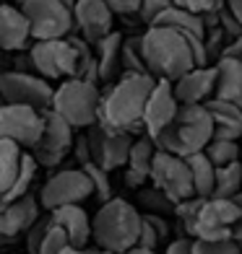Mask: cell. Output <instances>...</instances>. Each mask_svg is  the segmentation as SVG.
Returning a JSON list of instances; mask_svg holds the SVG:
<instances>
[{"mask_svg": "<svg viewBox=\"0 0 242 254\" xmlns=\"http://www.w3.org/2000/svg\"><path fill=\"white\" fill-rule=\"evenodd\" d=\"M99 99H102V94H99L97 83L73 75V78H63V83L55 88L50 109L63 114L76 130H86L89 125L97 122Z\"/></svg>", "mask_w": 242, "mask_h": 254, "instance_id": "5", "label": "cell"}, {"mask_svg": "<svg viewBox=\"0 0 242 254\" xmlns=\"http://www.w3.org/2000/svg\"><path fill=\"white\" fill-rule=\"evenodd\" d=\"M44 130V109L26 107V104H8L0 109V137L16 140L18 145L31 148L37 145Z\"/></svg>", "mask_w": 242, "mask_h": 254, "instance_id": "13", "label": "cell"}, {"mask_svg": "<svg viewBox=\"0 0 242 254\" xmlns=\"http://www.w3.org/2000/svg\"><path fill=\"white\" fill-rule=\"evenodd\" d=\"M31 44V26L21 5H0V50L24 52Z\"/></svg>", "mask_w": 242, "mask_h": 254, "instance_id": "19", "label": "cell"}, {"mask_svg": "<svg viewBox=\"0 0 242 254\" xmlns=\"http://www.w3.org/2000/svg\"><path fill=\"white\" fill-rule=\"evenodd\" d=\"M227 8L237 16V21L242 24V0H227Z\"/></svg>", "mask_w": 242, "mask_h": 254, "instance_id": "50", "label": "cell"}, {"mask_svg": "<svg viewBox=\"0 0 242 254\" xmlns=\"http://www.w3.org/2000/svg\"><path fill=\"white\" fill-rule=\"evenodd\" d=\"M97 60H99V80L102 83H115L118 75L122 73L120 63V50H122V37L120 31H110L105 39H99L94 44Z\"/></svg>", "mask_w": 242, "mask_h": 254, "instance_id": "21", "label": "cell"}, {"mask_svg": "<svg viewBox=\"0 0 242 254\" xmlns=\"http://www.w3.org/2000/svg\"><path fill=\"white\" fill-rule=\"evenodd\" d=\"M151 184H156L159 190H164L175 202L195 194L188 158L169 153V151H161V148L156 151V156L151 161Z\"/></svg>", "mask_w": 242, "mask_h": 254, "instance_id": "11", "label": "cell"}, {"mask_svg": "<svg viewBox=\"0 0 242 254\" xmlns=\"http://www.w3.org/2000/svg\"><path fill=\"white\" fill-rule=\"evenodd\" d=\"M156 143H154V137L151 135H138L133 137V143H130V153H128V164L125 166H130V169H138V171H143V174L151 177V161L156 156Z\"/></svg>", "mask_w": 242, "mask_h": 254, "instance_id": "27", "label": "cell"}, {"mask_svg": "<svg viewBox=\"0 0 242 254\" xmlns=\"http://www.w3.org/2000/svg\"><path fill=\"white\" fill-rule=\"evenodd\" d=\"M97 254H118V252H112V249H105V247H99V249H94Z\"/></svg>", "mask_w": 242, "mask_h": 254, "instance_id": "53", "label": "cell"}, {"mask_svg": "<svg viewBox=\"0 0 242 254\" xmlns=\"http://www.w3.org/2000/svg\"><path fill=\"white\" fill-rule=\"evenodd\" d=\"M120 63H122V73H148V67H146V63H143L141 37H130V39H122V50H120Z\"/></svg>", "mask_w": 242, "mask_h": 254, "instance_id": "32", "label": "cell"}, {"mask_svg": "<svg viewBox=\"0 0 242 254\" xmlns=\"http://www.w3.org/2000/svg\"><path fill=\"white\" fill-rule=\"evenodd\" d=\"M161 241H164V236L159 234V228L148 221V218L143 215V223H141V234H138V247H146V249H156Z\"/></svg>", "mask_w": 242, "mask_h": 254, "instance_id": "41", "label": "cell"}, {"mask_svg": "<svg viewBox=\"0 0 242 254\" xmlns=\"http://www.w3.org/2000/svg\"><path fill=\"white\" fill-rule=\"evenodd\" d=\"M188 164H190L195 194H201V197H211V194H214V184H216V166H214V161L206 156L203 151H198V153L188 156Z\"/></svg>", "mask_w": 242, "mask_h": 254, "instance_id": "25", "label": "cell"}, {"mask_svg": "<svg viewBox=\"0 0 242 254\" xmlns=\"http://www.w3.org/2000/svg\"><path fill=\"white\" fill-rule=\"evenodd\" d=\"M0 96L8 104H26V107H37V109H50L55 88L39 73L5 70L0 73Z\"/></svg>", "mask_w": 242, "mask_h": 254, "instance_id": "10", "label": "cell"}, {"mask_svg": "<svg viewBox=\"0 0 242 254\" xmlns=\"http://www.w3.org/2000/svg\"><path fill=\"white\" fill-rule=\"evenodd\" d=\"M73 16H76V26L81 31V37L91 44H97L112 31L115 13L105 0H76Z\"/></svg>", "mask_w": 242, "mask_h": 254, "instance_id": "17", "label": "cell"}, {"mask_svg": "<svg viewBox=\"0 0 242 254\" xmlns=\"http://www.w3.org/2000/svg\"><path fill=\"white\" fill-rule=\"evenodd\" d=\"M60 254H97V252H91V249H86V247H84V249H81V247H65Z\"/></svg>", "mask_w": 242, "mask_h": 254, "instance_id": "51", "label": "cell"}, {"mask_svg": "<svg viewBox=\"0 0 242 254\" xmlns=\"http://www.w3.org/2000/svg\"><path fill=\"white\" fill-rule=\"evenodd\" d=\"M154 83H156V78L151 73H120V78L99 99L97 122L112 127V130L130 132V135L141 132L143 109H146V101H148Z\"/></svg>", "mask_w": 242, "mask_h": 254, "instance_id": "1", "label": "cell"}, {"mask_svg": "<svg viewBox=\"0 0 242 254\" xmlns=\"http://www.w3.org/2000/svg\"><path fill=\"white\" fill-rule=\"evenodd\" d=\"M159 26H175L182 34H195V37H206V21L201 13H193L188 8H180L172 3L164 13H159V18L154 21Z\"/></svg>", "mask_w": 242, "mask_h": 254, "instance_id": "24", "label": "cell"}, {"mask_svg": "<svg viewBox=\"0 0 242 254\" xmlns=\"http://www.w3.org/2000/svg\"><path fill=\"white\" fill-rule=\"evenodd\" d=\"M122 254H159V252H156V249H146V247H138V244H135V247H130L128 252H122Z\"/></svg>", "mask_w": 242, "mask_h": 254, "instance_id": "52", "label": "cell"}, {"mask_svg": "<svg viewBox=\"0 0 242 254\" xmlns=\"http://www.w3.org/2000/svg\"><path fill=\"white\" fill-rule=\"evenodd\" d=\"M175 5H180V8H188V10H193V13H214V10H219V8H224L227 5V0H172Z\"/></svg>", "mask_w": 242, "mask_h": 254, "instance_id": "40", "label": "cell"}, {"mask_svg": "<svg viewBox=\"0 0 242 254\" xmlns=\"http://www.w3.org/2000/svg\"><path fill=\"white\" fill-rule=\"evenodd\" d=\"M206 107H209L211 117H214V125H237L242 127V107H237L235 101H227V99H209L203 101Z\"/></svg>", "mask_w": 242, "mask_h": 254, "instance_id": "31", "label": "cell"}, {"mask_svg": "<svg viewBox=\"0 0 242 254\" xmlns=\"http://www.w3.org/2000/svg\"><path fill=\"white\" fill-rule=\"evenodd\" d=\"M143 63L154 78L177 80L182 73L195 67V55L188 42V34H182L175 26H148L141 37Z\"/></svg>", "mask_w": 242, "mask_h": 254, "instance_id": "2", "label": "cell"}, {"mask_svg": "<svg viewBox=\"0 0 242 254\" xmlns=\"http://www.w3.org/2000/svg\"><path fill=\"white\" fill-rule=\"evenodd\" d=\"M39 197L31 192L16 200L0 194V241H13L18 234H26V228L39 218Z\"/></svg>", "mask_w": 242, "mask_h": 254, "instance_id": "15", "label": "cell"}, {"mask_svg": "<svg viewBox=\"0 0 242 254\" xmlns=\"http://www.w3.org/2000/svg\"><path fill=\"white\" fill-rule=\"evenodd\" d=\"M164 254H193V236L175 239V241H172V244L167 247Z\"/></svg>", "mask_w": 242, "mask_h": 254, "instance_id": "47", "label": "cell"}, {"mask_svg": "<svg viewBox=\"0 0 242 254\" xmlns=\"http://www.w3.org/2000/svg\"><path fill=\"white\" fill-rule=\"evenodd\" d=\"M52 223H57L65 234H68V241L71 247H89L91 241V218L86 215L84 207H78V202L73 205H60L55 210H47Z\"/></svg>", "mask_w": 242, "mask_h": 254, "instance_id": "20", "label": "cell"}, {"mask_svg": "<svg viewBox=\"0 0 242 254\" xmlns=\"http://www.w3.org/2000/svg\"><path fill=\"white\" fill-rule=\"evenodd\" d=\"M151 182V177L143 174V171H138V169H130V166H125V187L128 190H141L143 184Z\"/></svg>", "mask_w": 242, "mask_h": 254, "instance_id": "45", "label": "cell"}, {"mask_svg": "<svg viewBox=\"0 0 242 254\" xmlns=\"http://www.w3.org/2000/svg\"><path fill=\"white\" fill-rule=\"evenodd\" d=\"M235 200H237V205H240V221H237V226H235V231H232V236H235L237 241H242V192L235 194Z\"/></svg>", "mask_w": 242, "mask_h": 254, "instance_id": "49", "label": "cell"}, {"mask_svg": "<svg viewBox=\"0 0 242 254\" xmlns=\"http://www.w3.org/2000/svg\"><path fill=\"white\" fill-rule=\"evenodd\" d=\"M227 31L222 26H214V29H206V37H203V44H206V55H209V63L216 65L219 60H222L224 55V47H227Z\"/></svg>", "mask_w": 242, "mask_h": 254, "instance_id": "36", "label": "cell"}, {"mask_svg": "<svg viewBox=\"0 0 242 254\" xmlns=\"http://www.w3.org/2000/svg\"><path fill=\"white\" fill-rule=\"evenodd\" d=\"M24 145H18L16 140L0 137V194H5L18 177L21 161H24Z\"/></svg>", "mask_w": 242, "mask_h": 254, "instance_id": "23", "label": "cell"}, {"mask_svg": "<svg viewBox=\"0 0 242 254\" xmlns=\"http://www.w3.org/2000/svg\"><path fill=\"white\" fill-rule=\"evenodd\" d=\"M203 153L214 161V166H227L232 161L242 158V145H240V140H219V137H211L209 145L203 148Z\"/></svg>", "mask_w": 242, "mask_h": 254, "instance_id": "30", "label": "cell"}, {"mask_svg": "<svg viewBox=\"0 0 242 254\" xmlns=\"http://www.w3.org/2000/svg\"><path fill=\"white\" fill-rule=\"evenodd\" d=\"M24 254H26V252H24Z\"/></svg>", "mask_w": 242, "mask_h": 254, "instance_id": "56", "label": "cell"}, {"mask_svg": "<svg viewBox=\"0 0 242 254\" xmlns=\"http://www.w3.org/2000/svg\"><path fill=\"white\" fill-rule=\"evenodd\" d=\"M37 171H39V161L34 158V153H24V161H21V169H18V177L13 182V187H10L3 197L8 200H16V197H24V194L31 192L34 187V179H37Z\"/></svg>", "mask_w": 242, "mask_h": 254, "instance_id": "28", "label": "cell"}, {"mask_svg": "<svg viewBox=\"0 0 242 254\" xmlns=\"http://www.w3.org/2000/svg\"><path fill=\"white\" fill-rule=\"evenodd\" d=\"M138 192V205L146 207L148 213H159V215H169V213H175V200L169 197V194L164 190H159L156 184H151V187H143L141 190H135Z\"/></svg>", "mask_w": 242, "mask_h": 254, "instance_id": "29", "label": "cell"}, {"mask_svg": "<svg viewBox=\"0 0 242 254\" xmlns=\"http://www.w3.org/2000/svg\"><path fill=\"white\" fill-rule=\"evenodd\" d=\"M216 65H195L188 73H182L177 80H172L175 96L180 104H203L216 91Z\"/></svg>", "mask_w": 242, "mask_h": 254, "instance_id": "18", "label": "cell"}, {"mask_svg": "<svg viewBox=\"0 0 242 254\" xmlns=\"http://www.w3.org/2000/svg\"><path fill=\"white\" fill-rule=\"evenodd\" d=\"M143 215L138 207L122 197H110L102 202L97 215L91 218V241L97 247H105L112 252H128L138 244V234H141Z\"/></svg>", "mask_w": 242, "mask_h": 254, "instance_id": "4", "label": "cell"}, {"mask_svg": "<svg viewBox=\"0 0 242 254\" xmlns=\"http://www.w3.org/2000/svg\"><path fill=\"white\" fill-rule=\"evenodd\" d=\"M13 3H18V5H21V3H24V0H13Z\"/></svg>", "mask_w": 242, "mask_h": 254, "instance_id": "55", "label": "cell"}, {"mask_svg": "<svg viewBox=\"0 0 242 254\" xmlns=\"http://www.w3.org/2000/svg\"><path fill=\"white\" fill-rule=\"evenodd\" d=\"M0 65H3V50H0Z\"/></svg>", "mask_w": 242, "mask_h": 254, "instance_id": "54", "label": "cell"}, {"mask_svg": "<svg viewBox=\"0 0 242 254\" xmlns=\"http://www.w3.org/2000/svg\"><path fill=\"white\" fill-rule=\"evenodd\" d=\"M219 26L227 31V37H229V39H235V37H240V34H242V24H240L237 16H235L227 5L219 10Z\"/></svg>", "mask_w": 242, "mask_h": 254, "instance_id": "42", "label": "cell"}, {"mask_svg": "<svg viewBox=\"0 0 242 254\" xmlns=\"http://www.w3.org/2000/svg\"><path fill=\"white\" fill-rule=\"evenodd\" d=\"M237 221H240V205L235 197H206L193 239H229Z\"/></svg>", "mask_w": 242, "mask_h": 254, "instance_id": "14", "label": "cell"}, {"mask_svg": "<svg viewBox=\"0 0 242 254\" xmlns=\"http://www.w3.org/2000/svg\"><path fill=\"white\" fill-rule=\"evenodd\" d=\"M172 5V0H141V5H138V16L146 26H154V21L159 18V13H164V10Z\"/></svg>", "mask_w": 242, "mask_h": 254, "instance_id": "39", "label": "cell"}, {"mask_svg": "<svg viewBox=\"0 0 242 254\" xmlns=\"http://www.w3.org/2000/svg\"><path fill=\"white\" fill-rule=\"evenodd\" d=\"M203 200L201 194H193V197H185L175 205V215L177 221L182 223L188 236H195V223H198V215H201V207H203Z\"/></svg>", "mask_w": 242, "mask_h": 254, "instance_id": "33", "label": "cell"}, {"mask_svg": "<svg viewBox=\"0 0 242 254\" xmlns=\"http://www.w3.org/2000/svg\"><path fill=\"white\" fill-rule=\"evenodd\" d=\"M91 194H94V184H91L84 166L57 169L50 174V179L42 184L39 205H42V210H55V207H60V205L84 202Z\"/></svg>", "mask_w": 242, "mask_h": 254, "instance_id": "8", "label": "cell"}, {"mask_svg": "<svg viewBox=\"0 0 242 254\" xmlns=\"http://www.w3.org/2000/svg\"><path fill=\"white\" fill-rule=\"evenodd\" d=\"M222 57H232V60H242V34L235 39H229L227 42V47H224V55Z\"/></svg>", "mask_w": 242, "mask_h": 254, "instance_id": "48", "label": "cell"}, {"mask_svg": "<svg viewBox=\"0 0 242 254\" xmlns=\"http://www.w3.org/2000/svg\"><path fill=\"white\" fill-rule=\"evenodd\" d=\"M86 137L91 145V161L99 164L102 169L115 171L128 164V153H130V143L133 135L122 132V130H112V127L94 122L86 127Z\"/></svg>", "mask_w": 242, "mask_h": 254, "instance_id": "12", "label": "cell"}, {"mask_svg": "<svg viewBox=\"0 0 242 254\" xmlns=\"http://www.w3.org/2000/svg\"><path fill=\"white\" fill-rule=\"evenodd\" d=\"M21 10L29 18L31 39H57L76 29L73 8L63 0H24Z\"/></svg>", "mask_w": 242, "mask_h": 254, "instance_id": "6", "label": "cell"}, {"mask_svg": "<svg viewBox=\"0 0 242 254\" xmlns=\"http://www.w3.org/2000/svg\"><path fill=\"white\" fill-rule=\"evenodd\" d=\"M50 226H52V218L47 213V215H39L37 221L26 228V254H39V247H42L44 236H47Z\"/></svg>", "mask_w": 242, "mask_h": 254, "instance_id": "37", "label": "cell"}, {"mask_svg": "<svg viewBox=\"0 0 242 254\" xmlns=\"http://www.w3.org/2000/svg\"><path fill=\"white\" fill-rule=\"evenodd\" d=\"M65 247H71L68 234L57 223H52L50 231H47V236H44V241H42V247H39V254H60Z\"/></svg>", "mask_w": 242, "mask_h": 254, "instance_id": "38", "label": "cell"}, {"mask_svg": "<svg viewBox=\"0 0 242 254\" xmlns=\"http://www.w3.org/2000/svg\"><path fill=\"white\" fill-rule=\"evenodd\" d=\"M214 137H219V140H240L242 127H237V125H214Z\"/></svg>", "mask_w": 242, "mask_h": 254, "instance_id": "46", "label": "cell"}, {"mask_svg": "<svg viewBox=\"0 0 242 254\" xmlns=\"http://www.w3.org/2000/svg\"><path fill=\"white\" fill-rule=\"evenodd\" d=\"M219 75H216V91L214 96L235 101L242 107V60H232V57H222L216 63Z\"/></svg>", "mask_w": 242, "mask_h": 254, "instance_id": "22", "label": "cell"}, {"mask_svg": "<svg viewBox=\"0 0 242 254\" xmlns=\"http://www.w3.org/2000/svg\"><path fill=\"white\" fill-rule=\"evenodd\" d=\"M177 109H180V101H177V96H175L172 80L156 78L151 94H148L146 109H143V130L151 135V137H156L172 120H175Z\"/></svg>", "mask_w": 242, "mask_h": 254, "instance_id": "16", "label": "cell"}, {"mask_svg": "<svg viewBox=\"0 0 242 254\" xmlns=\"http://www.w3.org/2000/svg\"><path fill=\"white\" fill-rule=\"evenodd\" d=\"M105 3L112 8V13H118V16H130V13H138V5H141V0H105Z\"/></svg>", "mask_w": 242, "mask_h": 254, "instance_id": "44", "label": "cell"}, {"mask_svg": "<svg viewBox=\"0 0 242 254\" xmlns=\"http://www.w3.org/2000/svg\"><path fill=\"white\" fill-rule=\"evenodd\" d=\"M29 55L34 60V70L47 80H63V78L76 75L78 50L71 39V34L57 37V39H34Z\"/></svg>", "mask_w": 242, "mask_h": 254, "instance_id": "7", "label": "cell"}, {"mask_svg": "<svg viewBox=\"0 0 242 254\" xmlns=\"http://www.w3.org/2000/svg\"><path fill=\"white\" fill-rule=\"evenodd\" d=\"M86 174L91 179V184H94V194L99 197V202H107L112 197V182H110V171L102 169L99 164H94V161H89V164L84 166Z\"/></svg>", "mask_w": 242, "mask_h": 254, "instance_id": "35", "label": "cell"}, {"mask_svg": "<svg viewBox=\"0 0 242 254\" xmlns=\"http://www.w3.org/2000/svg\"><path fill=\"white\" fill-rule=\"evenodd\" d=\"M193 254H242L237 239H193Z\"/></svg>", "mask_w": 242, "mask_h": 254, "instance_id": "34", "label": "cell"}, {"mask_svg": "<svg viewBox=\"0 0 242 254\" xmlns=\"http://www.w3.org/2000/svg\"><path fill=\"white\" fill-rule=\"evenodd\" d=\"M71 153L76 156V164H78V166H86L89 161H91V145H89V137H86V132H84V135H76Z\"/></svg>", "mask_w": 242, "mask_h": 254, "instance_id": "43", "label": "cell"}, {"mask_svg": "<svg viewBox=\"0 0 242 254\" xmlns=\"http://www.w3.org/2000/svg\"><path fill=\"white\" fill-rule=\"evenodd\" d=\"M242 192V158L227 166H216V184L211 197H235Z\"/></svg>", "mask_w": 242, "mask_h": 254, "instance_id": "26", "label": "cell"}, {"mask_svg": "<svg viewBox=\"0 0 242 254\" xmlns=\"http://www.w3.org/2000/svg\"><path fill=\"white\" fill-rule=\"evenodd\" d=\"M73 140H76V127L55 109H44V130H42V137L37 140V145L31 148V153L39 161V166L55 169L71 153Z\"/></svg>", "mask_w": 242, "mask_h": 254, "instance_id": "9", "label": "cell"}, {"mask_svg": "<svg viewBox=\"0 0 242 254\" xmlns=\"http://www.w3.org/2000/svg\"><path fill=\"white\" fill-rule=\"evenodd\" d=\"M211 137H214V117L209 107L206 104H180L175 120L154 137V143L161 151L188 158L203 151Z\"/></svg>", "mask_w": 242, "mask_h": 254, "instance_id": "3", "label": "cell"}]
</instances>
